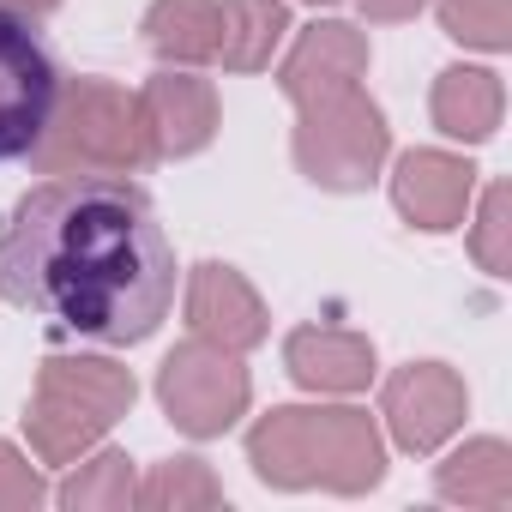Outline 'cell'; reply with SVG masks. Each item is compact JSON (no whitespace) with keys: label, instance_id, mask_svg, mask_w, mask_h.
Instances as JSON below:
<instances>
[{"label":"cell","instance_id":"3957f363","mask_svg":"<svg viewBox=\"0 0 512 512\" xmlns=\"http://www.w3.org/2000/svg\"><path fill=\"white\" fill-rule=\"evenodd\" d=\"M139 386L109 356H49L25 404V440L37 464H79L127 410Z\"/></svg>","mask_w":512,"mask_h":512},{"label":"cell","instance_id":"5bb4252c","mask_svg":"<svg viewBox=\"0 0 512 512\" xmlns=\"http://www.w3.org/2000/svg\"><path fill=\"white\" fill-rule=\"evenodd\" d=\"M428 115L446 139H464V145H482L494 139L500 115H506V85L488 73V67H446L434 79V97H428Z\"/></svg>","mask_w":512,"mask_h":512},{"label":"cell","instance_id":"d4e9b609","mask_svg":"<svg viewBox=\"0 0 512 512\" xmlns=\"http://www.w3.org/2000/svg\"><path fill=\"white\" fill-rule=\"evenodd\" d=\"M308 7H338V0H308Z\"/></svg>","mask_w":512,"mask_h":512},{"label":"cell","instance_id":"e0dca14e","mask_svg":"<svg viewBox=\"0 0 512 512\" xmlns=\"http://www.w3.org/2000/svg\"><path fill=\"white\" fill-rule=\"evenodd\" d=\"M223 31H217V61L229 73H260L272 67L278 43L290 37V7L284 0H217Z\"/></svg>","mask_w":512,"mask_h":512},{"label":"cell","instance_id":"30bf717a","mask_svg":"<svg viewBox=\"0 0 512 512\" xmlns=\"http://www.w3.org/2000/svg\"><path fill=\"white\" fill-rule=\"evenodd\" d=\"M476 199V163L452 151H404L392 169V205L410 229L446 235L470 217Z\"/></svg>","mask_w":512,"mask_h":512},{"label":"cell","instance_id":"cb8c5ba5","mask_svg":"<svg viewBox=\"0 0 512 512\" xmlns=\"http://www.w3.org/2000/svg\"><path fill=\"white\" fill-rule=\"evenodd\" d=\"M55 7H61V0H0V13H19V19H43Z\"/></svg>","mask_w":512,"mask_h":512},{"label":"cell","instance_id":"8992f818","mask_svg":"<svg viewBox=\"0 0 512 512\" xmlns=\"http://www.w3.org/2000/svg\"><path fill=\"white\" fill-rule=\"evenodd\" d=\"M157 404H163V416L187 440H217V434H229L247 416L253 380H247V368H241L235 350L205 344V338H187L157 368Z\"/></svg>","mask_w":512,"mask_h":512},{"label":"cell","instance_id":"7a4b0ae2","mask_svg":"<svg viewBox=\"0 0 512 512\" xmlns=\"http://www.w3.org/2000/svg\"><path fill=\"white\" fill-rule=\"evenodd\" d=\"M247 464L266 488L290 494H368L386 476V440L356 404H284L247 428Z\"/></svg>","mask_w":512,"mask_h":512},{"label":"cell","instance_id":"5b68a950","mask_svg":"<svg viewBox=\"0 0 512 512\" xmlns=\"http://www.w3.org/2000/svg\"><path fill=\"white\" fill-rule=\"evenodd\" d=\"M296 169L314 181V187H332V193H362L386 151H392V127L380 115V103L362 91V85H338V91H320L308 103H296Z\"/></svg>","mask_w":512,"mask_h":512},{"label":"cell","instance_id":"4fadbf2b","mask_svg":"<svg viewBox=\"0 0 512 512\" xmlns=\"http://www.w3.org/2000/svg\"><path fill=\"white\" fill-rule=\"evenodd\" d=\"M368 73V37L344 19H320L296 37V49L284 55L278 67V91L290 103H308L320 91H338V85H362Z\"/></svg>","mask_w":512,"mask_h":512},{"label":"cell","instance_id":"d6986e66","mask_svg":"<svg viewBox=\"0 0 512 512\" xmlns=\"http://www.w3.org/2000/svg\"><path fill=\"white\" fill-rule=\"evenodd\" d=\"M223 500V482L211 476L205 458H163L151 464V476L139 482V500L133 506H151V512H193V506H217Z\"/></svg>","mask_w":512,"mask_h":512},{"label":"cell","instance_id":"52a82bcc","mask_svg":"<svg viewBox=\"0 0 512 512\" xmlns=\"http://www.w3.org/2000/svg\"><path fill=\"white\" fill-rule=\"evenodd\" d=\"M61 97L55 55L31 31V19L0 13V163H19L37 151Z\"/></svg>","mask_w":512,"mask_h":512},{"label":"cell","instance_id":"ba28073f","mask_svg":"<svg viewBox=\"0 0 512 512\" xmlns=\"http://www.w3.org/2000/svg\"><path fill=\"white\" fill-rule=\"evenodd\" d=\"M464 410H470V392L446 362H410L380 392V422H386L392 446L410 458L440 452L464 428Z\"/></svg>","mask_w":512,"mask_h":512},{"label":"cell","instance_id":"2e32d148","mask_svg":"<svg viewBox=\"0 0 512 512\" xmlns=\"http://www.w3.org/2000/svg\"><path fill=\"white\" fill-rule=\"evenodd\" d=\"M217 31H223L217 0H151V13H145V49L163 67H211Z\"/></svg>","mask_w":512,"mask_h":512},{"label":"cell","instance_id":"9c48e42d","mask_svg":"<svg viewBox=\"0 0 512 512\" xmlns=\"http://www.w3.org/2000/svg\"><path fill=\"white\" fill-rule=\"evenodd\" d=\"M139 115H145V139L151 157H193L217 139V91L211 79H199L193 67H163L139 85Z\"/></svg>","mask_w":512,"mask_h":512},{"label":"cell","instance_id":"44dd1931","mask_svg":"<svg viewBox=\"0 0 512 512\" xmlns=\"http://www.w3.org/2000/svg\"><path fill=\"white\" fill-rule=\"evenodd\" d=\"M470 253L488 278H512V187L494 181L476 205V223H470Z\"/></svg>","mask_w":512,"mask_h":512},{"label":"cell","instance_id":"ffe728a7","mask_svg":"<svg viewBox=\"0 0 512 512\" xmlns=\"http://www.w3.org/2000/svg\"><path fill=\"white\" fill-rule=\"evenodd\" d=\"M434 13H440V31L464 49H482V55L512 49V0H434Z\"/></svg>","mask_w":512,"mask_h":512},{"label":"cell","instance_id":"277c9868","mask_svg":"<svg viewBox=\"0 0 512 512\" xmlns=\"http://www.w3.org/2000/svg\"><path fill=\"white\" fill-rule=\"evenodd\" d=\"M31 163L43 175H139L145 163H157L139 91H121L109 79H67Z\"/></svg>","mask_w":512,"mask_h":512},{"label":"cell","instance_id":"6da1fadb","mask_svg":"<svg viewBox=\"0 0 512 512\" xmlns=\"http://www.w3.org/2000/svg\"><path fill=\"white\" fill-rule=\"evenodd\" d=\"M0 302L91 344H145L175 302V247L127 175H55L0 223Z\"/></svg>","mask_w":512,"mask_h":512},{"label":"cell","instance_id":"603a6c76","mask_svg":"<svg viewBox=\"0 0 512 512\" xmlns=\"http://www.w3.org/2000/svg\"><path fill=\"white\" fill-rule=\"evenodd\" d=\"M356 7H362L368 25H404V19H416L428 7V0H356Z\"/></svg>","mask_w":512,"mask_h":512},{"label":"cell","instance_id":"ac0fdd59","mask_svg":"<svg viewBox=\"0 0 512 512\" xmlns=\"http://www.w3.org/2000/svg\"><path fill=\"white\" fill-rule=\"evenodd\" d=\"M49 500L67 512H121L139 500V470L127 452H97V458H79V470L61 488H49Z\"/></svg>","mask_w":512,"mask_h":512},{"label":"cell","instance_id":"9a60e30c","mask_svg":"<svg viewBox=\"0 0 512 512\" xmlns=\"http://www.w3.org/2000/svg\"><path fill=\"white\" fill-rule=\"evenodd\" d=\"M434 494L452 506H482V512H506L512 506V446L482 434L464 440L440 470H434Z\"/></svg>","mask_w":512,"mask_h":512},{"label":"cell","instance_id":"7c38bea8","mask_svg":"<svg viewBox=\"0 0 512 512\" xmlns=\"http://www.w3.org/2000/svg\"><path fill=\"white\" fill-rule=\"evenodd\" d=\"M284 368L302 392H320V398L368 392V380L380 374L374 344L362 332H344V326H296L284 338Z\"/></svg>","mask_w":512,"mask_h":512},{"label":"cell","instance_id":"7402d4cb","mask_svg":"<svg viewBox=\"0 0 512 512\" xmlns=\"http://www.w3.org/2000/svg\"><path fill=\"white\" fill-rule=\"evenodd\" d=\"M43 500H49L43 470H37L13 440H0V512H37Z\"/></svg>","mask_w":512,"mask_h":512},{"label":"cell","instance_id":"8fae6325","mask_svg":"<svg viewBox=\"0 0 512 512\" xmlns=\"http://www.w3.org/2000/svg\"><path fill=\"white\" fill-rule=\"evenodd\" d=\"M187 326H193V338L247 356L253 344H266V302L235 266L205 260L187 272Z\"/></svg>","mask_w":512,"mask_h":512}]
</instances>
